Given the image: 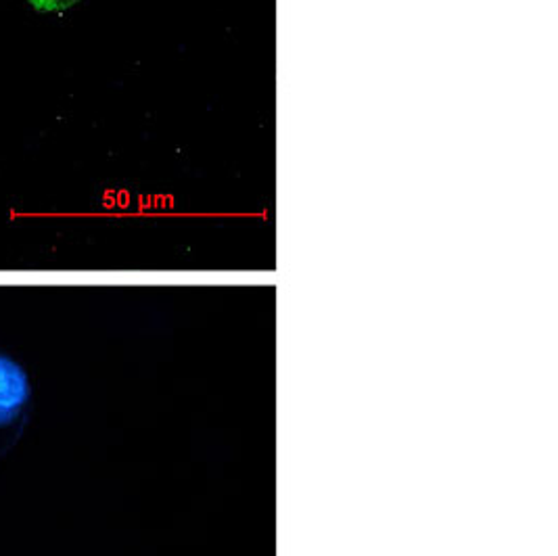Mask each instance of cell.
Instances as JSON below:
<instances>
[{"label": "cell", "instance_id": "obj_1", "mask_svg": "<svg viewBox=\"0 0 558 556\" xmlns=\"http://www.w3.org/2000/svg\"><path fill=\"white\" fill-rule=\"evenodd\" d=\"M32 396L26 368L11 355L0 354V427L11 425Z\"/></svg>", "mask_w": 558, "mask_h": 556}, {"label": "cell", "instance_id": "obj_2", "mask_svg": "<svg viewBox=\"0 0 558 556\" xmlns=\"http://www.w3.org/2000/svg\"><path fill=\"white\" fill-rule=\"evenodd\" d=\"M36 11H45V13H57V11H65L70 7H74L80 0H27Z\"/></svg>", "mask_w": 558, "mask_h": 556}]
</instances>
